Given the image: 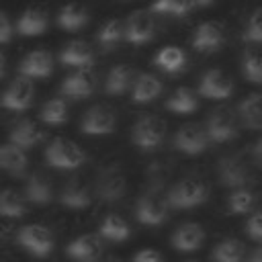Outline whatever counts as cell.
<instances>
[{"instance_id":"cell-1","label":"cell","mask_w":262,"mask_h":262,"mask_svg":"<svg viewBox=\"0 0 262 262\" xmlns=\"http://www.w3.org/2000/svg\"><path fill=\"white\" fill-rule=\"evenodd\" d=\"M207 196H209L207 184L196 176H186V178H180L168 190L166 201H168V207L172 209H192L203 205Z\"/></svg>"},{"instance_id":"cell-2","label":"cell","mask_w":262,"mask_h":262,"mask_svg":"<svg viewBox=\"0 0 262 262\" xmlns=\"http://www.w3.org/2000/svg\"><path fill=\"white\" fill-rule=\"evenodd\" d=\"M217 176L219 182L227 188H248L256 176L252 172V164L242 156V154H231L223 156L217 162Z\"/></svg>"},{"instance_id":"cell-3","label":"cell","mask_w":262,"mask_h":262,"mask_svg":"<svg viewBox=\"0 0 262 262\" xmlns=\"http://www.w3.org/2000/svg\"><path fill=\"white\" fill-rule=\"evenodd\" d=\"M94 192L102 203H117L127 192V178L119 164H108L98 170Z\"/></svg>"},{"instance_id":"cell-4","label":"cell","mask_w":262,"mask_h":262,"mask_svg":"<svg viewBox=\"0 0 262 262\" xmlns=\"http://www.w3.org/2000/svg\"><path fill=\"white\" fill-rule=\"evenodd\" d=\"M164 139H166V123L154 115L139 117L131 129V141L143 151L158 149L164 143Z\"/></svg>"},{"instance_id":"cell-5","label":"cell","mask_w":262,"mask_h":262,"mask_svg":"<svg viewBox=\"0 0 262 262\" xmlns=\"http://www.w3.org/2000/svg\"><path fill=\"white\" fill-rule=\"evenodd\" d=\"M45 160L53 168H59V170H76V168H80L84 164L86 154L74 141L63 139V137H57V139H53L47 145Z\"/></svg>"},{"instance_id":"cell-6","label":"cell","mask_w":262,"mask_h":262,"mask_svg":"<svg viewBox=\"0 0 262 262\" xmlns=\"http://www.w3.org/2000/svg\"><path fill=\"white\" fill-rule=\"evenodd\" d=\"M168 201L164 196V192L158 190H145L137 203H135V217L139 223L143 225H162L168 219Z\"/></svg>"},{"instance_id":"cell-7","label":"cell","mask_w":262,"mask_h":262,"mask_svg":"<svg viewBox=\"0 0 262 262\" xmlns=\"http://www.w3.org/2000/svg\"><path fill=\"white\" fill-rule=\"evenodd\" d=\"M16 242L23 250L31 252L37 258H45L51 254L53 250V233L49 227L39 225V223H31L18 229L16 233Z\"/></svg>"},{"instance_id":"cell-8","label":"cell","mask_w":262,"mask_h":262,"mask_svg":"<svg viewBox=\"0 0 262 262\" xmlns=\"http://www.w3.org/2000/svg\"><path fill=\"white\" fill-rule=\"evenodd\" d=\"M207 135L209 141L213 143H223L235 137L237 133V117L233 113V108L229 106H217L211 111V115L207 117Z\"/></svg>"},{"instance_id":"cell-9","label":"cell","mask_w":262,"mask_h":262,"mask_svg":"<svg viewBox=\"0 0 262 262\" xmlns=\"http://www.w3.org/2000/svg\"><path fill=\"white\" fill-rule=\"evenodd\" d=\"M115 125H117L115 111L111 106L96 104V106H90L84 113L82 123H80V129L86 135H106V133H113L115 131Z\"/></svg>"},{"instance_id":"cell-10","label":"cell","mask_w":262,"mask_h":262,"mask_svg":"<svg viewBox=\"0 0 262 262\" xmlns=\"http://www.w3.org/2000/svg\"><path fill=\"white\" fill-rule=\"evenodd\" d=\"M207 145H209L207 129L201 127L199 123H186L174 135V147L188 156H196V154L205 151Z\"/></svg>"},{"instance_id":"cell-11","label":"cell","mask_w":262,"mask_h":262,"mask_svg":"<svg viewBox=\"0 0 262 262\" xmlns=\"http://www.w3.org/2000/svg\"><path fill=\"white\" fill-rule=\"evenodd\" d=\"M59 203L70 209H86L92 203V188L84 174H74L61 188Z\"/></svg>"},{"instance_id":"cell-12","label":"cell","mask_w":262,"mask_h":262,"mask_svg":"<svg viewBox=\"0 0 262 262\" xmlns=\"http://www.w3.org/2000/svg\"><path fill=\"white\" fill-rule=\"evenodd\" d=\"M33 94H35V88H33V82L27 78V76H20L16 78L0 96V104L4 108H12V111H25L31 106L33 102Z\"/></svg>"},{"instance_id":"cell-13","label":"cell","mask_w":262,"mask_h":262,"mask_svg":"<svg viewBox=\"0 0 262 262\" xmlns=\"http://www.w3.org/2000/svg\"><path fill=\"white\" fill-rule=\"evenodd\" d=\"M66 254L74 262H96L102 254V237L94 233H86L76 237L74 242L68 244Z\"/></svg>"},{"instance_id":"cell-14","label":"cell","mask_w":262,"mask_h":262,"mask_svg":"<svg viewBox=\"0 0 262 262\" xmlns=\"http://www.w3.org/2000/svg\"><path fill=\"white\" fill-rule=\"evenodd\" d=\"M154 16L145 10H135L129 14L127 23H125V39L129 43H145L154 37Z\"/></svg>"},{"instance_id":"cell-15","label":"cell","mask_w":262,"mask_h":262,"mask_svg":"<svg viewBox=\"0 0 262 262\" xmlns=\"http://www.w3.org/2000/svg\"><path fill=\"white\" fill-rule=\"evenodd\" d=\"M199 92L207 98H227L233 92V82L225 72L213 68V70L205 72V76L201 78Z\"/></svg>"},{"instance_id":"cell-16","label":"cell","mask_w":262,"mask_h":262,"mask_svg":"<svg viewBox=\"0 0 262 262\" xmlns=\"http://www.w3.org/2000/svg\"><path fill=\"white\" fill-rule=\"evenodd\" d=\"M223 45V27L219 23H203L196 27L194 37H192V47L196 51H217Z\"/></svg>"},{"instance_id":"cell-17","label":"cell","mask_w":262,"mask_h":262,"mask_svg":"<svg viewBox=\"0 0 262 262\" xmlns=\"http://www.w3.org/2000/svg\"><path fill=\"white\" fill-rule=\"evenodd\" d=\"M205 242V229L199 223H182L172 233V246L178 252H194Z\"/></svg>"},{"instance_id":"cell-18","label":"cell","mask_w":262,"mask_h":262,"mask_svg":"<svg viewBox=\"0 0 262 262\" xmlns=\"http://www.w3.org/2000/svg\"><path fill=\"white\" fill-rule=\"evenodd\" d=\"M53 70V57L49 51L45 49H37L31 51L20 63H18V72L27 78H45L49 76Z\"/></svg>"},{"instance_id":"cell-19","label":"cell","mask_w":262,"mask_h":262,"mask_svg":"<svg viewBox=\"0 0 262 262\" xmlns=\"http://www.w3.org/2000/svg\"><path fill=\"white\" fill-rule=\"evenodd\" d=\"M8 137H10V143L12 145H16L20 149H31V147H35L45 137V133L33 121L23 119V121H18V123L12 125Z\"/></svg>"},{"instance_id":"cell-20","label":"cell","mask_w":262,"mask_h":262,"mask_svg":"<svg viewBox=\"0 0 262 262\" xmlns=\"http://www.w3.org/2000/svg\"><path fill=\"white\" fill-rule=\"evenodd\" d=\"M25 199L35 203V205H47L53 201V186L47 174L43 172H33L27 178L25 186Z\"/></svg>"},{"instance_id":"cell-21","label":"cell","mask_w":262,"mask_h":262,"mask_svg":"<svg viewBox=\"0 0 262 262\" xmlns=\"http://www.w3.org/2000/svg\"><path fill=\"white\" fill-rule=\"evenodd\" d=\"M29 166L27 154L25 149L12 145V143H4L0 145V170L12 174V176H25Z\"/></svg>"},{"instance_id":"cell-22","label":"cell","mask_w":262,"mask_h":262,"mask_svg":"<svg viewBox=\"0 0 262 262\" xmlns=\"http://www.w3.org/2000/svg\"><path fill=\"white\" fill-rule=\"evenodd\" d=\"M59 59H61V63H66V66L86 70V68L92 66L94 55H92V49H90L88 43H84V41H72V43H68V45L61 49Z\"/></svg>"},{"instance_id":"cell-23","label":"cell","mask_w":262,"mask_h":262,"mask_svg":"<svg viewBox=\"0 0 262 262\" xmlns=\"http://www.w3.org/2000/svg\"><path fill=\"white\" fill-rule=\"evenodd\" d=\"M92 92H94V76L86 70H80L61 82V94H66V96L84 98Z\"/></svg>"},{"instance_id":"cell-24","label":"cell","mask_w":262,"mask_h":262,"mask_svg":"<svg viewBox=\"0 0 262 262\" xmlns=\"http://www.w3.org/2000/svg\"><path fill=\"white\" fill-rule=\"evenodd\" d=\"M237 113L248 129H262V94H248L239 102Z\"/></svg>"},{"instance_id":"cell-25","label":"cell","mask_w":262,"mask_h":262,"mask_svg":"<svg viewBox=\"0 0 262 262\" xmlns=\"http://www.w3.org/2000/svg\"><path fill=\"white\" fill-rule=\"evenodd\" d=\"M133 76L135 74H133V68L131 66H125V63L113 66L111 72H108V76H106V82H104L106 94H113V96L123 94L131 84H135L133 82Z\"/></svg>"},{"instance_id":"cell-26","label":"cell","mask_w":262,"mask_h":262,"mask_svg":"<svg viewBox=\"0 0 262 262\" xmlns=\"http://www.w3.org/2000/svg\"><path fill=\"white\" fill-rule=\"evenodd\" d=\"M29 207H27V199L12 188H2L0 190V217H12L18 219L23 215H27Z\"/></svg>"},{"instance_id":"cell-27","label":"cell","mask_w":262,"mask_h":262,"mask_svg":"<svg viewBox=\"0 0 262 262\" xmlns=\"http://www.w3.org/2000/svg\"><path fill=\"white\" fill-rule=\"evenodd\" d=\"M16 29H18V33L25 35V37L41 35V33H45V29H47V14H45L41 8H29V10H25V12L20 14Z\"/></svg>"},{"instance_id":"cell-28","label":"cell","mask_w":262,"mask_h":262,"mask_svg":"<svg viewBox=\"0 0 262 262\" xmlns=\"http://www.w3.org/2000/svg\"><path fill=\"white\" fill-rule=\"evenodd\" d=\"M162 92V82L154 74H141L133 84V102H151Z\"/></svg>"},{"instance_id":"cell-29","label":"cell","mask_w":262,"mask_h":262,"mask_svg":"<svg viewBox=\"0 0 262 262\" xmlns=\"http://www.w3.org/2000/svg\"><path fill=\"white\" fill-rule=\"evenodd\" d=\"M244 256H246V246L235 237H227L213 248L211 260L213 262H244Z\"/></svg>"},{"instance_id":"cell-30","label":"cell","mask_w":262,"mask_h":262,"mask_svg":"<svg viewBox=\"0 0 262 262\" xmlns=\"http://www.w3.org/2000/svg\"><path fill=\"white\" fill-rule=\"evenodd\" d=\"M129 233H131L129 223L121 215H115V213L106 215L102 219V223H100V237H104L108 242H115V244L125 242L129 237Z\"/></svg>"},{"instance_id":"cell-31","label":"cell","mask_w":262,"mask_h":262,"mask_svg":"<svg viewBox=\"0 0 262 262\" xmlns=\"http://www.w3.org/2000/svg\"><path fill=\"white\" fill-rule=\"evenodd\" d=\"M86 20H88V12H86V8H84L82 4H78V2L66 4V6L59 10V14H57V23H59V27L66 29V31H76V29L84 27Z\"/></svg>"},{"instance_id":"cell-32","label":"cell","mask_w":262,"mask_h":262,"mask_svg":"<svg viewBox=\"0 0 262 262\" xmlns=\"http://www.w3.org/2000/svg\"><path fill=\"white\" fill-rule=\"evenodd\" d=\"M96 37H98V43H100L102 51H113L119 45V41L125 37V27L119 18H111L98 29Z\"/></svg>"},{"instance_id":"cell-33","label":"cell","mask_w":262,"mask_h":262,"mask_svg":"<svg viewBox=\"0 0 262 262\" xmlns=\"http://www.w3.org/2000/svg\"><path fill=\"white\" fill-rule=\"evenodd\" d=\"M199 106V100L194 96V92L190 88H178L168 100H166V108L178 115H188L194 113Z\"/></svg>"},{"instance_id":"cell-34","label":"cell","mask_w":262,"mask_h":262,"mask_svg":"<svg viewBox=\"0 0 262 262\" xmlns=\"http://www.w3.org/2000/svg\"><path fill=\"white\" fill-rule=\"evenodd\" d=\"M256 192L252 188H235L229 196H227V211L231 215H242L252 211V207L256 205Z\"/></svg>"},{"instance_id":"cell-35","label":"cell","mask_w":262,"mask_h":262,"mask_svg":"<svg viewBox=\"0 0 262 262\" xmlns=\"http://www.w3.org/2000/svg\"><path fill=\"white\" fill-rule=\"evenodd\" d=\"M154 61H156V66H160V68L166 70V72H180L182 66H184V61H186V57H184V51H182L180 47L168 45V47H164V49L156 55Z\"/></svg>"},{"instance_id":"cell-36","label":"cell","mask_w":262,"mask_h":262,"mask_svg":"<svg viewBox=\"0 0 262 262\" xmlns=\"http://www.w3.org/2000/svg\"><path fill=\"white\" fill-rule=\"evenodd\" d=\"M41 119L49 125H61L68 119V104L63 98H51L41 108Z\"/></svg>"},{"instance_id":"cell-37","label":"cell","mask_w":262,"mask_h":262,"mask_svg":"<svg viewBox=\"0 0 262 262\" xmlns=\"http://www.w3.org/2000/svg\"><path fill=\"white\" fill-rule=\"evenodd\" d=\"M242 66H244V74L250 82H254V84L262 82V51L260 49H246Z\"/></svg>"},{"instance_id":"cell-38","label":"cell","mask_w":262,"mask_h":262,"mask_svg":"<svg viewBox=\"0 0 262 262\" xmlns=\"http://www.w3.org/2000/svg\"><path fill=\"white\" fill-rule=\"evenodd\" d=\"M168 174H170V168H168L164 162H151L149 168H147V174H145V180H147V188H145V190L164 192Z\"/></svg>"},{"instance_id":"cell-39","label":"cell","mask_w":262,"mask_h":262,"mask_svg":"<svg viewBox=\"0 0 262 262\" xmlns=\"http://www.w3.org/2000/svg\"><path fill=\"white\" fill-rule=\"evenodd\" d=\"M194 8L192 0H156L151 10L154 12H162V14H176L182 16L186 12H190Z\"/></svg>"},{"instance_id":"cell-40","label":"cell","mask_w":262,"mask_h":262,"mask_svg":"<svg viewBox=\"0 0 262 262\" xmlns=\"http://www.w3.org/2000/svg\"><path fill=\"white\" fill-rule=\"evenodd\" d=\"M244 39L250 43H262V8H258L250 16L248 27L244 31Z\"/></svg>"},{"instance_id":"cell-41","label":"cell","mask_w":262,"mask_h":262,"mask_svg":"<svg viewBox=\"0 0 262 262\" xmlns=\"http://www.w3.org/2000/svg\"><path fill=\"white\" fill-rule=\"evenodd\" d=\"M246 233L254 242H260L262 244V209H256L248 217V221H246Z\"/></svg>"},{"instance_id":"cell-42","label":"cell","mask_w":262,"mask_h":262,"mask_svg":"<svg viewBox=\"0 0 262 262\" xmlns=\"http://www.w3.org/2000/svg\"><path fill=\"white\" fill-rule=\"evenodd\" d=\"M133 262H162V256L156 252V250H139L135 256H133Z\"/></svg>"},{"instance_id":"cell-43","label":"cell","mask_w":262,"mask_h":262,"mask_svg":"<svg viewBox=\"0 0 262 262\" xmlns=\"http://www.w3.org/2000/svg\"><path fill=\"white\" fill-rule=\"evenodd\" d=\"M10 35H12V31H10V23H8V16L0 10V43H6V41H10Z\"/></svg>"},{"instance_id":"cell-44","label":"cell","mask_w":262,"mask_h":262,"mask_svg":"<svg viewBox=\"0 0 262 262\" xmlns=\"http://www.w3.org/2000/svg\"><path fill=\"white\" fill-rule=\"evenodd\" d=\"M250 156H252V162L262 168V137L254 145H250Z\"/></svg>"},{"instance_id":"cell-45","label":"cell","mask_w":262,"mask_h":262,"mask_svg":"<svg viewBox=\"0 0 262 262\" xmlns=\"http://www.w3.org/2000/svg\"><path fill=\"white\" fill-rule=\"evenodd\" d=\"M248 262H262V246L254 250V254L250 256V260H248Z\"/></svg>"},{"instance_id":"cell-46","label":"cell","mask_w":262,"mask_h":262,"mask_svg":"<svg viewBox=\"0 0 262 262\" xmlns=\"http://www.w3.org/2000/svg\"><path fill=\"white\" fill-rule=\"evenodd\" d=\"M192 4H194V8H201V6H211L213 0H192Z\"/></svg>"},{"instance_id":"cell-47","label":"cell","mask_w":262,"mask_h":262,"mask_svg":"<svg viewBox=\"0 0 262 262\" xmlns=\"http://www.w3.org/2000/svg\"><path fill=\"white\" fill-rule=\"evenodd\" d=\"M2 72H4V53L0 51V76H2Z\"/></svg>"},{"instance_id":"cell-48","label":"cell","mask_w":262,"mask_h":262,"mask_svg":"<svg viewBox=\"0 0 262 262\" xmlns=\"http://www.w3.org/2000/svg\"><path fill=\"white\" fill-rule=\"evenodd\" d=\"M108 262H119V260H108Z\"/></svg>"}]
</instances>
